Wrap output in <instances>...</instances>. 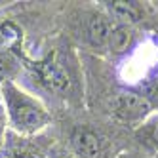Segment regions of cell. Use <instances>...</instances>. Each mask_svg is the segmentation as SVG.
I'll return each mask as SVG.
<instances>
[{
	"instance_id": "cell-1",
	"label": "cell",
	"mask_w": 158,
	"mask_h": 158,
	"mask_svg": "<svg viewBox=\"0 0 158 158\" xmlns=\"http://www.w3.org/2000/svg\"><path fill=\"white\" fill-rule=\"evenodd\" d=\"M0 97L4 101L8 120L12 128L23 135H35L48 128L50 114L36 97L17 88L12 80L0 84Z\"/></svg>"
},
{
	"instance_id": "cell-2",
	"label": "cell",
	"mask_w": 158,
	"mask_h": 158,
	"mask_svg": "<svg viewBox=\"0 0 158 158\" xmlns=\"http://www.w3.org/2000/svg\"><path fill=\"white\" fill-rule=\"evenodd\" d=\"M112 110L124 122H141L143 124L152 114V105L141 94L122 92L112 99Z\"/></svg>"
},
{
	"instance_id": "cell-3",
	"label": "cell",
	"mask_w": 158,
	"mask_h": 158,
	"mask_svg": "<svg viewBox=\"0 0 158 158\" xmlns=\"http://www.w3.org/2000/svg\"><path fill=\"white\" fill-rule=\"evenodd\" d=\"M35 73L40 78V82L46 86L50 92L53 94H67L71 89V78L67 74V71L55 61L52 55L46 59H42L35 63Z\"/></svg>"
},
{
	"instance_id": "cell-4",
	"label": "cell",
	"mask_w": 158,
	"mask_h": 158,
	"mask_svg": "<svg viewBox=\"0 0 158 158\" xmlns=\"http://www.w3.org/2000/svg\"><path fill=\"white\" fill-rule=\"evenodd\" d=\"M107 15L112 23L116 25H128L133 27L141 21V8L137 2H124V0H114V2H105Z\"/></svg>"
},
{
	"instance_id": "cell-5",
	"label": "cell",
	"mask_w": 158,
	"mask_h": 158,
	"mask_svg": "<svg viewBox=\"0 0 158 158\" xmlns=\"http://www.w3.org/2000/svg\"><path fill=\"white\" fill-rule=\"evenodd\" d=\"M71 145L80 158H101V139L89 130L78 128L71 137Z\"/></svg>"
},
{
	"instance_id": "cell-6",
	"label": "cell",
	"mask_w": 158,
	"mask_h": 158,
	"mask_svg": "<svg viewBox=\"0 0 158 158\" xmlns=\"http://www.w3.org/2000/svg\"><path fill=\"white\" fill-rule=\"evenodd\" d=\"M112 27H114V23L110 21L109 15H94V17H89L88 27H86L88 42L92 44L94 48H97V50L107 48Z\"/></svg>"
},
{
	"instance_id": "cell-7",
	"label": "cell",
	"mask_w": 158,
	"mask_h": 158,
	"mask_svg": "<svg viewBox=\"0 0 158 158\" xmlns=\"http://www.w3.org/2000/svg\"><path fill=\"white\" fill-rule=\"evenodd\" d=\"M135 44V32H133V27H128V25H116L112 27L110 31V36H109V44L107 48L110 50V53L114 55H124L128 53Z\"/></svg>"
},
{
	"instance_id": "cell-8",
	"label": "cell",
	"mask_w": 158,
	"mask_h": 158,
	"mask_svg": "<svg viewBox=\"0 0 158 158\" xmlns=\"http://www.w3.org/2000/svg\"><path fill=\"white\" fill-rule=\"evenodd\" d=\"M137 139L152 151H158V114H151L137 130Z\"/></svg>"
},
{
	"instance_id": "cell-9",
	"label": "cell",
	"mask_w": 158,
	"mask_h": 158,
	"mask_svg": "<svg viewBox=\"0 0 158 158\" xmlns=\"http://www.w3.org/2000/svg\"><path fill=\"white\" fill-rule=\"evenodd\" d=\"M17 59L10 50H0V84L12 80V76L17 71Z\"/></svg>"
},
{
	"instance_id": "cell-10",
	"label": "cell",
	"mask_w": 158,
	"mask_h": 158,
	"mask_svg": "<svg viewBox=\"0 0 158 158\" xmlns=\"http://www.w3.org/2000/svg\"><path fill=\"white\" fill-rule=\"evenodd\" d=\"M4 42H6V38L2 36V31H0V46H2V44H4Z\"/></svg>"
},
{
	"instance_id": "cell-11",
	"label": "cell",
	"mask_w": 158,
	"mask_h": 158,
	"mask_svg": "<svg viewBox=\"0 0 158 158\" xmlns=\"http://www.w3.org/2000/svg\"><path fill=\"white\" fill-rule=\"evenodd\" d=\"M154 82H156V88H158V74H156V80H154Z\"/></svg>"
}]
</instances>
